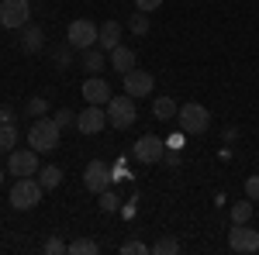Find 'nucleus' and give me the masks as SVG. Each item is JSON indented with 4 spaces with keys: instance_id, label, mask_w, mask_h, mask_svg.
I'll return each instance as SVG.
<instances>
[{
    "instance_id": "1",
    "label": "nucleus",
    "mask_w": 259,
    "mask_h": 255,
    "mask_svg": "<svg viewBox=\"0 0 259 255\" xmlns=\"http://www.w3.org/2000/svg\"><path fill=\"white\" fill-rule=\"evenodd\" d=\"M59 135H62V128L56 124V118H38L28 128V145L35 152H56L59 148Z\"/></svg>"
},
{
    "instance_id": "2",
    "label": "nucleus",
    "mask_w": 259,
    "mask_h": 255,
    "mask_svg": "<svg viewBox=\"0 0 259 255\" xmlns=\"http://www.w3.org/2000/svg\"><path fill=\"white\" fill-rule=\"evenodd\" d=\"M41 193H45V186H41L38 179L18 176L14 186H11V207H14V211H31V207L41 203Z\"/></svg>"
},
{
    "instance_id": "3",
    "label": "nucleus",
    "mask_w": 259,
    "mask_h": 255,
    "mask_svg": "<svg viewBox=\"0 0 259 255\" xmlns=\"http://www.w3.org/2000/svg\"><path fill=\"white\" fill-rule=\"evenodd\" d=\"M207 124H211V114L204 104H183L177 111V128L183 135H204Z\"/></svg>"
},
{
    "instance_id": "4",
    "label": "nucleus",
    "mask_w": 259,
    "mask_h": 255,
    "mask_svg": "<svg viewBox=\"0 0 259 255\" xmlns=\"http://www.w3.org/2000/svg\"><path fill=\"white\" fill-rule=\"evenodd\" d=\"M107 124L111 128H118V131H128L132 124H135V118H139V111H135V97H111L107 100Z\"/></svg>"
},
{
    "instance_id": "5",
    "label": "nucleus",
    "mask_w": 259,
    "mask_h": 255,
    "mask_svg": "<svg viewBox=\"0 0 259 255\" xmlns=\"http://www.w3.org/2000/svg\"><path fill=\"white\" fill-rule=\"evenodd\" d=\"M100 38V28L94 24V21H87V18H76L73 24H69V31H66V45L69 48H94Z\"/></svg>"
},
{
    "instance_id": "6",
    "label": "nucleus",
    "mask_w": 259,
    "mask_h": 255,
    "mask_svg": "<svg viewBox=\"0 0 259 255\" xmlns=\"http://www.w3.org/2000/svg\"><path fill=\"white\" fill-rule=\"evenodd\" d=\"M31 21V4L28 0H4L0 4V24L7 31H21Z\"/></svg>"
},
{
    "instance_id": "7",
    "label": "nucleus",
    "mask_w": 259,
    "mask_h": 255,
    "mask_svg": "<svg viewBox=\"0 0 259 255\" xmlns=\"http://www.w3.org/2000/svg\"><path fill=\"white\" fill-rule=\"evenodd\" d=\"M121 86H124V93L128 97H149L152 90H156V76L149 73V69H128L124 76H121Z\"/></svg>"
},
{
    "instance_id": "8",
    "label": "nucleus",
    "mask_w": 259,
    "mask_h": 255,
    "mask_svg": "<svg viewBox=\"0 0 259 255\" xmlns=\"http://www.w3.org/2000/svg\"><path fill=\"white\" fill-rule=\"evenodd\" d=\"M7 173L11 176H35L38 173V152L35 148H14V152H7Z\"/></svg>"
},
{
    "instance_id": "9",
    "label": "nucleus",
    "mask_w": 259,
    "mask_h": 255,
    "mask_svg": "<svg viewBox=\"0 0 259 255\" xmlns=\"http://www.w3.org/2000/svg\"><path fill=\"white\" fill-rule=\"evenodd\" d=\"M111 183H114V173L100 162V159H94L87 169H83V186L90 190V193H104V190H111Z\"/></svg>"
},
{
    "instance_id": "10",
    "label": "nucleus",
    "mask_w": 259,
    "mask_h": 255,
    "mask_svg": "<svg viewBox=\"0 0 259 255\" xmlns=\"http://www.w3.org/2000/svg\"><path fill=\"white\" fill-rule=\"evenodd\" d=\"M228 248H232V252H242V255L259 252V231L249 228V224H235V228L228 231Z\"/></svg>"
},
{
    "instance_id": "11",
    "label": "nucleus",
    "mask_w": 259,
    "mask_h": 255,
    "mask_svg": "<svg viewBox=\"0 0 259 255\" xmlns=\"http://www.w3.org/2000/svg\"><path fill=\"white\" fill-rule=\"evenodd\" d=\"M104 128H107V111L97 104H87V111L76 114V131H83V135H100Z\"/></svg>"
},
{
    "instance_id": "12",
    "label": "nucleus",
    "mask_w": 259,
    "mask_h": 255,
    "mask_svg": "<svg viewBox=\"0 0 259 255\" xmlns=\"http://www.w3.org/2000/svg\"><path fill=\"white\" fill-rule=\"evenodd\" d=\"M162 156H166V141L156 135H142L139 141H135V159L139 162H145V166H152V162H162Z\"/></svg>"
},
{
    "instance_id": "13",
    "label": "nucleus",
    "mask_w": 259,
    "mask_h": 255,
    "mask_svg": "<svg viewBox=\"0 0 259 255\" xmlns=\"http://www.w3.org/2000/svg\"><path fill=\"white\" fill-rule=\"evenodd\" d=\"M80 93L87 97V104H97V107H107V100L114 97V93H111V86H107V79H100V76H90L80 86Z\"/></svg>"
},
{
    "instance_id": "14",
    "label": "nucleus",
    "mask_w": 259,
    "mask_h": 255,
    "mask_svg": "<svg viewBox=\"0 0 259 255\" xmlns=\"http://www.w3.org/2000/svg\"><path fill=\"white\" fill-rule=\"evenodd\" d=\"M118 45H121V24H118V21H104V24H100L97 48L111 52V48H118Z\"/></svg>"
},
{
    "instance_id": "15",
    "label": "nucleus",
    "mask_w": 259,
    "mask_h": 255,
    "mask_svg": "<svg viewBox=\"0 0 259 255\" xmlns=\"http://www.w3.org/2000/svg\"><path fill=\"white\" fill-rule=\"evenodd\" d=\"M111 69H118L121 76H124L128 69H135V52H132L128 45H118V48H111Z\"/></svg>"
},
{
    "instance_id": "16",
    "label": "nucleus",
    "mask_w": 259,
    "mask_h": 255,
    "mask_svg": "<svg viewBox=\"0 0 259 255\" xmlns=\"http://www.w3.org/2000/svg\"><path fill=\"white\" fill-rule=\"evenodd\" d=\"M83 69L90 76H100L107 69V59H104V48H83Z\"/></svg>"
},
{
    "instance_id": "17",
    "label": "nucleus",
    "mask_w": 259,
    "mask_h": 255,
    "mask_svg": "<svg viewBox=\"0 0 259 255\" xmlns=\"http://www.w3.org/2000/svg\"><path fill=\"white\" fill-rule=\"evenodd\" d=\"M41 38H45V35H41L38 24H31V21H28V24L21 28V48H24V52H38Z\"/></svg>"
},
{
    "instance_id": "18",
    "label": "nucleus",
    "mask_w": 259,
    "mask_h": 255,
    "mask_svg": "<svg viewBox=\"0 0 259 255\" xmlns=\"http://www.w3.org/2000/svg\"><path fill=\"white\" fill-rule=\"evenodd\" d=\"M177 100L173 97H156V104H152V114H156V118L159 121H169V118H177Z\"/></svg>"
},
{
    "instance_id": "19",
    "label": "nucleus",
    "mask_w": 259,
    "mask_h": 255,
    "mask_svg": "<svg viewBox=\"0 0 259 255\" xmlns=\"http://www.w3.org/2000/svg\"><path fill=\"white\" fill-rule=\"evenodd\" d=\"M38 183L45 186V190H56V186L62 183L59 166H41V169H38Z\"/></svg>"
},
{
    "instance_id": "20",
    "label": "nucleus",
    "mask_w": 259,
    "mask_h": 255,
    "mask_svg": "<svg viewBox=\"0 0 259 255\" xmlns=\"http://www.w3.org/2000/svg\"><path fill=\"white\" fill-rule=\"evenodd\" d=\"M18 145V128H14V121L11 124H0V152H11Z\"/></svg>"
},
{
    "instance_id": "21",
    "label": "nucleus",
    "mask_w": 259,
    "mask_h": 255,
    "mask_svg": "<svg viewBox=\"0 0 259 255\" xmlns=\"http://www.w3.org/2000/svg\"><path fill=\"white\" fill-rule=\"evenodd\" d=\"M249 217H252V200L245 196L232 207V224H249Z\"/></svg>"
},
{
    "instance_id": "22",
    "label": "nucleus",
    "mask_w": 259,
    "mask_h": 255,
    "mask_svg": "<svg viewBox=\"0 0 259 255\" xmlns=\"http://www.w3.org/2000/svg\"><path fill=\"white\" fill-rule=\"evenodd\" d=\"M97 252H100V245L90 241V238H80V241L69 245V255H97Z\"/></svg>"
},
{
    "instance_id": "23",
    "label": "nucleus",
    "mask_w": 259,
    "mask_h": 255,
    "mask_svg": "<svg viewBox=\"0 0 259 255\" xmlns=\"http://www.w3.org/2000/svg\"><path fill=\"white\" fill-rule=\"evenodd\" d=\"M128 28H132L135 35H145V31H149V14H145V11H135L132 21H128Z\"/></svg>"
},
{
    "instance_id": "24",
    "label": "nucleus",
    "mask_w": 259,
    "mask_h": 255,
    "mask_svg": "<svg viewBox=\"0 0 259 255\" xmlns=\"http://www.w3.org/2000/svg\"><path fill=\"white\" fill-rule=\"evenodd\" d=\"M152 252L156 255H173V252H180V241L177 238H159V241L152 245Z\"/></svg>"
},
{
    "instance_id": "25",
    "label": "nucleus",
    "mask_w": 259,
    "mask_h": 255,
    "mask_svg": "<svg viewBox=\"0 0 259 255\" xmlns=\"http://www.w3.org/2000/svg\"><path fill=\"white\" fill-rule=\"evenodd\" d=\"M118 207H121V200L111 193V190H104V193H100V211H104V214H114Z\"/></svg>"
},
{
    "instance_id": "26",
    "label": "nucleus",
    "mask_w": 259,
    "mask_h": 255,
    "mask_svg": "<svg viewBox=\"0 0 259 255\" xmlns=\"http://www.w3.org/2000/svg\"><path fill=\"white\" fill-rule=\"evenodd\" d=\"M45 111H49V100L45 97L28 100V114H31V118H45Z\"/></svg>"
},
{
    "instance_id": "27",
    "label": "nucleus",
    "mask_w": 259,
    "mask_h": 255,
    "mask_svg": "<svg viewBox=\"0 0 259 255\" xmlns=\"http://www.w3.org/2000/svg\"><path fill=\"white\" fill-rule=\"evenodd\" d=\"M56 124L59 128H76V114L69 107H62V111H56Z\"/></svg>"
},
{
    "instance_id": "28",
    "label": "nucleus",
    "mask_w": 259,
    "mask_h": 255,
    "mask_svg": "<svg viewBox=\"0 0 259 255\" xmlns=\"http://www.w3.org/2000/svg\"><path fill=\"white\" fill-rule=\"evenodd\" d=\"M66 252H69V245L62 238H49L45 241V255H66Z\"/></svg>"
},
{
    "instance_id": "29",
    "label": "nucleus",
    "mask_w": 259,
    "mask_h": 255,
    "mask_svg": "<svg viewBox=\"0 0 259 255\" xmlns=\"http://www.w3.org/2000/svg\"><path fill=\"white\" fill-rule=\"evenodd\" d=\"M149 252V245H142V241H124L121 245V255H145Z\"/></svg>"
},
{
    "instance_id": "30",
    "label": "nucleus",
    "mask_w": 259,
    "mask_h": 255,
    "mask_svg": "<svg viewBox=\"0 0 259 255\" xmlns=\"http://www.w3.org/2000/svg\"><path fill=\"white\" fill-rule=\"evenodd\" d=\"M245 196H249L252 203L259 200V176H249V179H245Z\"/></svg>"
},
{
    "instance_id": "31",
    "label": "nucleus",
    "mask_w": 259,
    "mask_h": 255,
    "mask_svg": "<svg viewBox=\"0 0 259 255\" xmlns=\"http://www.w3.org/2000/svg\"><path fill=\"white\" fill-rule=\"evenodd\" d=\"M162 7V0H135V11H145V14H149V11H159Z\"/></svg>"
},
{
    "instance_id": "32",
    "label": "nucleus",
    "mask_w": 259,
    "mask_h": 255,
    "mask_svg": "<svg viewBox=\"0 0 259 255\" xmlns=\"http://www.w3.org/2000/svg\"><path fill=\"white\" fill-rule=\"evenodd\" d=\"M56 66H59V69H69V48L56 52Z\"/></svg>"
},
{
    "instance_id": "33",
    "label": "nucleus",
    "mask_w": 259,
    "mask_h": 255,
    "mask_svg": "<svg viewBox=\"0 0 259 255\" xmlns=\"http://www.w3.org/2000/svg\"><path fill=\"white\" fill-rule=\"evenodd\" d=\"M11 121H14V118H11V111H7V107H0V124H11Z\"/></svg>"
}]
</instances>
